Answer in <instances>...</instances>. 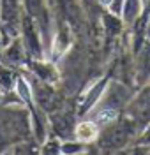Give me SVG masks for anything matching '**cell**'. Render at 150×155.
<instances>
[{
  "mask_svg": "<svg viewBox=\"0 0 150 155\" xmlns=\"http://www.w3.org/2000/svg\"><path fill=\"white\" fill-rule=\"evenodd\" d=\"M76 137L80 139V141H92V139H95L97 137V129L94 124H80L78 129H76Z\"/></svg>",
  "mask_w": 150,
  "mask_h": 155,
  "instance_id": "1",
  "label": "cell"
}]
</instances>
